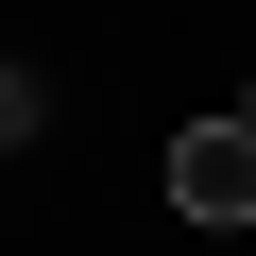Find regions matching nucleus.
<instances>
[{"instance_id":"f257e3e1","label":"nucleus","mask_w":256,"mask_h":256,"mask_svg":"<svg viewBox=\"0 0 256 256\" xmlns=\"http://www.w3.org/2000/svg\"><path fill=\"white\" fill-rule=\"evenodd\" d=\"M171 205L188 222H256V120H188L171 137Z\"/></svg>"},{"instance_id":"f03ea898","label":"nucleus","mask_w":256,"mask_h":256,"mask_svg":"<svg viewBox=\"0 0 256 256\" xmlns=\"http://www.w3.org/2000/svg\"><path fill=\"white\" fill-rule=\"evenodd\" d=\"M0 137H34V68H18V52H0Z\"/></svg>"},{"instance_id":"7ed1b4c3","label":"nucleus","mask_w":256,"mask_h":256,"mask_svg":"<svg viewBox=\"0 0 256 256\" xmlns=\"http://www.w3.org/2000/svg\"><path fill=\"white\" fill-rule=\"evenodd\" d=\"M239 120H256V86H239Z\"/></svg>"}]
</instances>
